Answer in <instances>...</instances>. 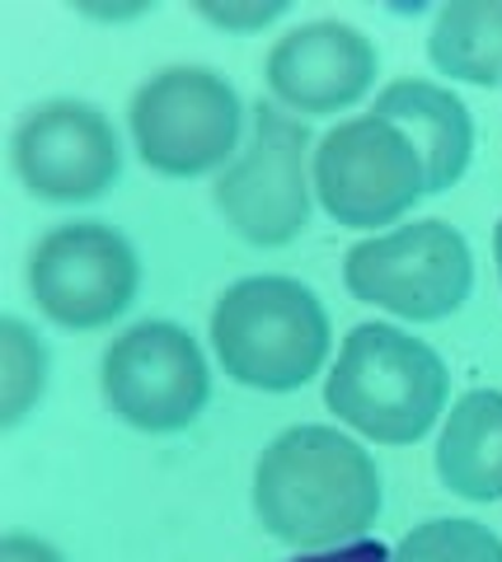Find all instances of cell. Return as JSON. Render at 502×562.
<instances>
[{
    "mask_svg": "<svg viewBox=\"0 0 502 562\" xmlns=\"http://www.w3.org/2000/svg\"><path fill=\"white\" fill-rule=\"evenodd\" d=\"M47 390V347L24 319H0V427H20Z\"/></svg>",
    "mask_w": 502,
    "mask_h": 562,
    "instance_id": "15",
    "label": "cell"
},
{
    "mask_svg": "<svg viewBox=\"0 0 502 562\" xmlns=\"http://www.w3.org/2000/svg\"><path fill=\"white\" fill-rule=\"evenodd\" d=\"M136 155L165 179H198L239 155L245 109L226 76L207 66H169L132 94Z\"/></svg>",
    "mask_w": 502,
    "mask_h": 562,
    "instance_id": "5",
    "label": "cell"
},
{
    "mask_svg": "<svg viewBox=\"0 0 502 562\" xmlns=\"http://www.w3.org/2000/svg\"><path fill=\"white\" fill-rule=\"evenodd\" d=\"M297 562H390V549L376 539L361 543H343V549H324V553H301Z\"/></svg>",
    "mask_w": 502,
    "mask_h": 562,
    "instance_id": "19",
    "label": "cell"
},
{
    "mask_svg": "<svg viewBox=\"0 0 502 562\" xmlns=\"http://www.w3.org/2000/svg\"><path fill=\"white\" fill-rule=\"evenodd\" d=\"M442 357L394 324H357L324 380V403L338 422L380 446H413L446 413Z\"/></svg>",
    "mask_w": 502,
    "mask_h": 562,
    "instance_id": "2",
    "label": "cell"
},
{
    "mask_svg": "<svg viewBox=\"0 0 502 562\" xmlns=\"http://www.w3.org/2000/svg\"><path fill=\"white\" fill-rule=\"evenodd\" d=\"M198 14L207 24L226 29V33H254V29H268L272 20L287 14V0H258V5H198Z\"/></svg>",
    "mask_w": 502,
    "mask_h": 562,
    "instance_id": "17",
    "label": "cell"
},
{
    "mask_svg": "<svg viewBox=\"0 0 502 562\" xmlns=\"http://www.w3.org/2000/svg\"><path fill=\"white\" fill-rule=\"evenodd\" d=\"M14 173L38 202H94L123 173V146L94 103L47 99L29 109L10 140Z\"/></svg>",
    "mask_w": 502,
    "mask_h": 562,
    "instance_id": "10",
    "label": "cell"
},
{
    "mask_svg": "<svg viewBox=\"0 0 502 562\" xmlns=\"http://www.w3.org/2000/svg\"><path fill=\"white\" fill-rule=\"evenodd\" d=\"M29 295L62 328H103L123 319L142 286L132 244L103 221L47 231L29 254Z\"/></svg>",
    "mask_w": 502,
    "mask_h": 562,
    "instance_id": "9",
    "label": "cell"
},
{
    "mask_svg": "<svg viewBox=\"0 0 502 562\" xmlns=\"http://www.w3.org/2000/svg\"><path fill=\"white\" fill-rule=\"evenodd\" d=\"M380 52L361 29L315 20L291 29L268 52V90L291 113L324 117L361 103L376 85Z\"/></svg>",
    "mask_w": 502,
    "mask_h": 562,
    "instance_id": "11",
    "label": "cell"
},
{
    "mask_svg": "<svg viewBox=\"0 0 502 562\" xmlns=\"http://www.w3.org/2000/svg\"><path fill=\"white\" fill-rule=\"evenodd\" d=\"M380 469L334 427H291L258 454L254 516L301 553L361 543L380 516Z\"/></svg>",
    "mask_w": 502,
    "mask_h": 562,
    "instance_id": "1",
    "label": "cell"
},
{
    "mask_svg": "<svg viewBox=\"0 0 502 562\" xmlns=\"http://www.w3.org/2000/svg\"><path fill=\"white\" fill-rule=\"evenodd\" d=\"M390 562H502V543L479 520H427L400 539Z\"/></svg>",
    "mask_w": 502,
    "mask_h": 562,
    "instance_id": "16",
    "label": "cell"
},
{
    "mask_svg": "<svg viewBox=\"0 0 502 562\" xmlns=\"http://www.w3.org/2000/svg\"><path fill=\"white\" fill-rule=\"evenodd\" d=\"M493 254H498V272H502V221H498V231H493Z\"/></svg>",
    "mask_w": 502,
    "mask_h": 562,
    "instance_id": "20",
    "label": "cell"
},
{
    "mask_svg": "<svg viewBox=\"0 0 502 562\" xmlns=\"http://www.w3.org/2000/svg\"><path fill=\"white\" fill-rule=\"evenodd\" d=\"M212 347L235 384L291 394L328 357V314L297 277H245L212 310Z\"/></svg>",
    "mask_w": 502,
    "mask_h": 562,
    "instance_id": "3",
    "label": "cell"
},
{
    "mask_svg": "<svg viewBox=\"0 0 502 562\" xmlns=\"http://www.w3.org/2000/svg\"><path fill=\"white\" fill-rule=\"evenodd\" d=\"M376 117H386L390 127H400L409 136V146L419 150L423 173H427V198L456 188L470 169L475 155V122L470 109L432 80H394L376 99Z\"/></svg>",
    "mask_w": 502,
    "mask_h": 562,
    "instance_id": "12",
    "label": "cell"
},
{
    "mask_svg": "<svg viewBox=\"0 0 502 562\" xmlns=\"http://www.w3.org/2000/svg\"><path fill=\"white\" fill-rule=\"evenodd\" d=\"M305 150L310 132L282 109H258L249 140L216 179L212 198L226 225L258 244V249H282L301 239L310 225V183H305Z\"/></svg>",
    "mask_w": 502,
    "mask_h": 562,
    "instance_id": "6",
    "label": "cell"
},
{
    "mask_svg": "<svg viewBox=\"0 0 502 562\" xmlns=\"http://www.w3.org/2000/svg\"><path fill=\"white\" fill-rule=\"evenodd\" d=\"M427 57L442 76L465 85L502 80V0H451L427 33Z\"/></svg>",
    "mask_w": 502,
    "mask_h": 562,
    "instance_id": "14",
    "label": "cell"
},
{
    "mask_svg": "<svg viewBox=\"0 0 502 562\" xmlns=\"http://www.w3.org/2000/svg\"><path fill=\"white\" fill-rule=\"evenodd\" d=\"M103 403L136 431L169 436L202 417L212 398V371L202 347L179 324L146 319L103 351Z\"/></svg>",
    "mask_w": 502,
    "mask_h": 562,
    "instance_id": "8",
    "label": "cell"
},
{
    "mask_svg": "<svg viewBox=\"0 0 502 562\" xmlns=\"http://www.w3.org/2000/svg\"><path fill=\"white\" fill-rule=\"evenodd\" d=\"M442 483L465 502H498L502 497V394L470 390L446 413L437 441Z\"/></svg>",
    "mask_w": 502,
    "mask_h": 562,
    "instance_id": "13",
    "label": "cell"
},
{
    "mask_svg": "<svg viewBox=\"0 0 502 562\" xmlns=\"http://www.w3.org/2000/svg\"><path fill=\"white\" fill-rule=\"evenodd\" d=\"M343 286L361 305L390 310L413 324H437L470 301L475 258L456 225L413 221L353 244L343 258Z\"/></svg>",
    "mask_w": 502,
    "mask_h": 562,
    "instance_id": "4",
    "label": "cell"
},
{
    "mask_svg": "<svg viewBox=\"0 0 502 562\" xmlns=\"http://www.w3.org/2000/svg\"><path fill=\"white\" fill-rule=\"evenodd\" d=\"M0 562H66L47 539L33 535H5L0 539Z\"/></svg>",
    "mask_w": 502,
    "mask_h": 562,
    "instance_id": "18",
    "label": "cell"
},
{
    "mask_svg": "<svg viewBox=\"0 0 502 562\" xmlns=\"http://www.w3.org/2000/svg\"><path fill=\"white\" fill-rule=\"evenodd\" d=\"M315 198L348 231L394 225L427 198V173L419 150L386 117L338 122L315 150Z\"/></svg>",
    "mask_w": 502,
    "mask_h": 562,
    "instance_id": "7",
    "label": "cell"
}]
</instances>
